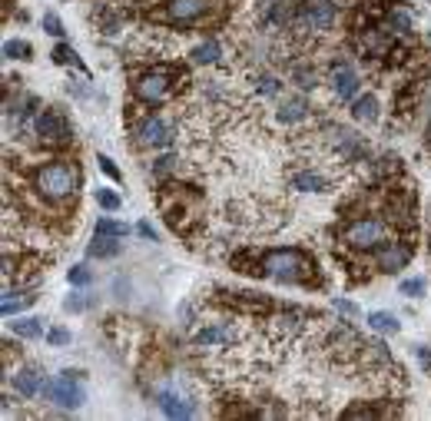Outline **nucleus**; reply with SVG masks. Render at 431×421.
<instances>
[{"mask_svg":"<svg viewBox=\"0 0 431 421\" xmlns=\"http://www.w3.org/2000/svg\"><path fill=\"white\" fill-rule=\"evenodd\" d=\"M259 276H269L276 282H289V285H318L316 279V262L305 249L285 245V249H272L259 259Z\"/></svg>","mask_w":431,"mask_h":421,"instance_id":"nucleus-1","label":"nucleus"},{"mask_svg":"<svg viewBox=\"0 0 431 421\" xmlns=\"http://www.w3.org/2000/svg\"><path fill=\"white\" fill-rule=\"evenodd\" d=\"M34 190L47 199V203H73L80 192V169L73 163H47V166L34 169Z\"/></svg>","mask_w":431,"mask_h":421,"instance_id":"nucleus-2","label":"nucleus"},{"mask_svg":"<svg viewBox=\"0 0 431 421\" xmlns=\"http://www.w3.org/2000/svg\"><path fill=\"white\" fill-rule=\"evenodd\" d=\"M176 93V70L173 66H150L133 77V97L143 106H163Z\"/></svg>","mask_w":431,"mask_h":421,"instance_id":"nucleus-3","label":"nucleus"},{"mask_svg":"<svg viewBox=\"0 0 431 421\" xmlns=\"http://www.w3.org/2000/svg\"><path fill=\"white\" fill-rule=\"evenodd\" d=\"M342 243L355 252H372V249H381V245L392 243V226L379 216L352 219V222L342 226Z\"/></svg>","mask_w":431,"mask_h":421,"instance_id":"nucleus-4","label":"nucleus"},{"mask_svg":"<svg viewBox=\"0 0 431 421\" xmlns=\"http://www.w3.org/2000/svg\"><path fill=\"white\" fill-rule=\"evenodd\" d=\"M43 395L50 398L57 408H80L87 401V388H83V371H64L43 385Z\"/></svg>","mask_w":431,"mask_h":421,"instance_id":"nucleus-5","label":"nucleus"},{"mask_svg":"<svg viewBox=\"0 0 431 421\" xmlns=\"http://www.w3.org/2000/svg\"><path fill=\"white\" fill-rule=\"evenodd\" d=\"M216 10V0H166L163 10L156 13V20L163 24H176V27H192L206 20Z\"/></svg>","mask_w":431,"mask_h":421,"instance_id":"nucleus-6","label":"nucleus"},{"mask_svg":"<svg viewBox=\"0 0 431 421\" xmlns=\"http://www.w3.org/2000/svg\"><path fill=\"white\" fill-rule=\"evenodd\" d=\"M335 17H339V7H335L332 0H316V3H305V7H299V13H295V30L325 34V30H332Z\"/></svg>","mask_w":431,"mask_h":421,"instance_id":"nucleus-7","label":"nucleus"},{"mask_svg":"<svg viewBox=\"0 0 431 421\" xmlns=\"http://www.w3.org/2000/svg\"><path fill=\"white\" fill-rule=\"evenodd\" d=\"M133 136H136L140 146H150V150H169L173 140H176L173 127L166 123L163 116H143L140 123L133 127Z\"/></svg>","mask_w":431,"mask_h":421,"instance_id":"nucleus-8","label":"nucleus"},{"mask_svg":"<svg viewBox=\"0 0 431 421\" xmlns=\"http://www.w3.org/2000/svg\"><path fill=\"white\" fill-rule=\"evenodd\" d=\"M34 133H37L40 143H50V146H57V143L70 140V123H66L60 113L47 110V113H40L37 120H34Z\"/></svg>","mask_w":431,"mask_h":421,"instance_id":"nucleus-9","label":"nucleus"},{"mask_svg":"<svg viewBox=\"0 0 431 421\" xmlns=\"http://www.w3.org/2000/svg\"><path fill=\"white\" fill-rule=\"evenodd\" d=\"M329 83H332V93L339 97V100H355L358 97V87H362V80H358L355 66L339 60V64L329 70Z\"/></svg>","mask_w":431,"mask_h":421,"instance_id":"nucleus-10","label":"nucleus"},{"mask_svg":"<svg viewBox=\"0 0 431 421\" xmlns=\"http://www.w3.org/2000/svg\"><path fill=\"white\" fill-rule=\"evenodd\" d=\"M289 190L316 192V196H322V192H332V183H329V176H325L322 169L299 166V169H292V173H289Z\"/></svg>","mask_w":431,"mask_h":421,"instance_id":"nucleus-11","label":"nucleus"},{"mask_svg":"<svg viewBox=\"0 0 431 421\" xmlns=\"http://www.w3.org/2000/svg\"><path fill=\"white\" fill-rule=\"evenodd\" d=\"M408 262H411V245H408V243H388V245H381V252H379V272H385V276H395V272H402Z\"/></svg>","mask_w":431,"mask_h":421,"instance_id":"nucleus-12","label":"nucleus"},{"mask_svg":"<svg viewBox=\"0 0 431 421\" xmlns=\"http://www.w3.org/2000/svg\"><path fill=\"white\" fill-rule=\"evenodd\" d=\"M156 405H160V411H163L166 418H192V415H196V401L176 395V392H169V388L156 395Z\"/></svg>","mask_w":431,"mask_h":421,"instance_id":"nucleus-13","label":"nucleus"},{"mask_svg":"<svg viewBox=\"0 0 431 421\" xmlns=\"http://www.w3.org/2000/svg\"><path fill=\"white\" fill-rule=\"evenodd\" d=\"M43 375H40L37 369H20L17 375H13V388H17V395L20 398H37L40 392H43Z\"/></svg>","mask_w":431,"mask_h":421,"instance_id":"nucleus-14","label":"nucleus"},{"mask_svg":"<svg viewBox=\"0 0 431 421\" xmlns=\"http://www.w3.org/2000/svg\"><path fill=\"white\" fill-rule=\"evenodd\" d=\"M352 120L355 123H375L379 120V97L375 93H358L352 100Z\"/></svg>","mask_w":431,"mask_h":421,"instance_id":"nucleus-15","label":"nucleus"},{"mask_svg":"<svg viewBox=\"0 0 431 421\" xmlns=\"http://www.w3.org/2000/svg\"><path fill=\"white\" fill-rule=\"evenodd\" d=\"M276 116H279V123H302L309 116V106H305L302 97H285V100H279Z\"/></svg>","mask_w":431,"mask_h":421,"instance_id":"nucleus-16","label":"nucleus"},{"mask_svg":"<svg viewBox=\"0 0 431 421\" xmlns=\"http://www.w3.org/2000/svg\"><path fill=\"white\" fill-rule=\"evenodd\" d=\"M87 252L93 255V259H113V255H120V239H116V236L93 232V243L87 245Z\"/></svg>","mask_w":431,"mask_h":421,"instance_id":"nucleus-17","label":"nucleus"},{"mask_svg":"<svg viewBox=\"0 0 431 421\" xmlns=\"http://www.w3.org/2000/svg\"><path fill=\"white\" fill-rule=\"evenodd\" d=\"M219 57H222V47H219V40H213V37L192 47V64H196V66L219 64Z\"/></svg>","mask_w":431,"mask_h":421,"instance_id":"nucleus-18","label":"nucleus"},{"mask_svg":"<svg viewBox=\"0 0 431 421\" xmlns=\"http://www.w3.org/2000/svg\"><path fill=\"white\" fill-rule=\"evenodd\" d=\"M192 342L209 348V345H226L229 342V325H206V329H196Z\"/></svg>","mask_w":431,"mask_h":421,"instance_id":"nucleus-19","label":"nucleus"},{"mask_svg":"<svg viewBox=\"0 0 431 421\" xmlns=\"http://www.w3.org/2000/svg\"><path fill=\"white\" fill-rule=\"evenodd\" d=\"M34 299H37V295L30 292V289H24V292H7V295H3V302H0V312L10 319V315H17L20 308L34 306Z\"/></svg>","mask_w":431,"mask_h":421,"instance_id":"nucleus-20","label":"nucleus"},{"mask_svg":"<svg viewBox=\"0 0 431 421\" xmlns=\"http://www.w3.org/2000/svg\"><path fill=\"white\" fill-rule=\"evenodd\" d=\"M368 325H372L379 335H395L398 329H402V322L395 319L392 312H368Z\"/></svg>","mask_w":431,"mask_h":421,"instance_id":"nucleus-21","label":"nucleus"},{"mask_svg":"<svg viewBox=\"0 0 431 421\" xmlns=\"http://www.w3.org/2000/svg\"><path fill=\"white\" fill-rule=\"evenodd\" d=\"M10 325H13V335H20V338H40V335H43V319H37V315L17 319V322H10Z\"/></svg>","mask_w":431,"mask_h":421,"instance_id":"nucleus-22","label":"nucleus"},{"mask_svg":"<svg viewBox=\"0 0 431 421\" xmlns=\"http://www.w3.org/2000/svg\"><path fill=\"white\" fill-rule=\"evenodd\" d=\"M385 415H398V411H388L385 405H352V408L342 411V418H385Z\"/></svg>","mask_w":431,"mask_h":421,"instance_id":"nucleus-23","label":"nucleus"},{"mask_svg":"<svg viewBox=\"0 0 431 421\" xmlns=\"http://www.w3.org/2000/svg\"><path fill=\"white\" fill-rule=\"evenodd\" d=\"M53 64H70V66H76V70H80V73H87V64H83V60H80V57H76L73 50H70V47H64V43H60V47H57V50H53Z\"/></svg>","mask_w":431,"mask_h":421,"instance_id":"nucleus-24","label":"nucleus"},{"mask_svg":"<svg viewBox=\"0 0 431 421\" xmlns=\"http://www.w3.org/2000/svg\"><path fill=\"white\" fill-rule=\"evenodd\" d=\"M93 232H100V236H116V239H123L129 232V226H123V222H116V219H97V226H93Z\"/></svg>","mask_w":431,"mask_h":421,"instance_id":"nucleus-25","label":"nucleus"},{"mask_svg":"<svg viewBox=\"0 0 431 421\" xmlns=\"http://www.w3.org/2000/svg\"><path fill=\"white\" fill-rule=\"evenodd\" d=\"M385 27L395 30V34H408L411 30V17L402 10H392V13H385Z\"/></svg>","mask_w":431,"mask_h":421,"instance_id":"nucleus-26","label":"nucleus"},{"mask_svg":"<svg viewBox=\"0 0 431 421\" xmlns=\"http://www.w3.org/2000/svg\"><path fill=\"white\" fill-rule=\"evenodd\" d=\"M66 282H70L73 289H83V285H90V282H93V272H90L87 266H70V269H66Z\"/></svg>","mask_w":431,"mask_h":421,"instance_id":"nucleus-27","label":"nucleus"},{"mask_svg":"<svg viewBox=\"0 0 431 421\" xmlns=\"http://www.w3.org/2000/svg\"><path fill=\"white\" fill-rule=\"evenodd\" d=\"M30 43H24V40H7L3 43V57H10V60H30Z\"/></svg>","mask_w":431,"mask_h":421,"instance_id":"nucleus-28","label":"nucleus"},{"mask_svg":"<svg viewBox=\"0 0 431 421\" xmlns=\"http://www.w3.org/2000/svg\"><path fill=\"white\" fill-rule=\"evenodd\" d=\"M176 163H179L176 153H163L150 169H153V176H173V173H176Z\"/></svg>","mask_w":431,"mask_h":421,"instance_id":"nucleus-29","label":"nucleus"},{"mask_svg":"<svg viewBox=\"0 0 431 421\" xmlns=\"http://www.w3.org/2000/svg\"><path fill=\"white\" fill-rule=\"evenodd\" d=\"M93 306V295H83V292H70L64 299V308L66 312H87Z\"/></svg>","mask_w":431,"mask_h":421,"instance_id":"nucleus-30","label":"nucleus"},{"mask_svg":"<svg viewBox=\"0 0 431 421\" xmlns=\"http://www.w3.org/2000/svg\"><path fill=\"white\" fill-rule=\"evenodd\" d=\"M93 199H97L106 213H116V209H120V192H113V190H93Z\"/></svg>","mask_w":431,"mask_h":421,"instance_id":"nucleus-31","label":"nucleus"},{"mask_svg":"<svg viewBox=\"0 0 431 421\" xmlns=\"http://www.w3.org/2000/svg\"><path fill=\"white\" fill-rule=\"evenodd\" d=\"M255 90H259L262 97H282V83L276 77H269V73H262V77L255 80Z\"/></svg>","mask_w":431,"mask_h":421,"instance_id":"nucleus-32","label":"nucleus"},{"mask_svg":"<svg viewBox=\"0 0 431 421\" xmlns=\"http://www.w3.org/2000/svg\"><path fill=\"white\" fill-rule=\"evenodd\" d=\"M425 285H428V282L421 279V276H411V279H402L398 289H402V295H408V299H418V295H425Z\"/></svg>","mask_w":431,"mask_h":421,"instance_id":"nucleus-33","label":"nucleus"},{"mask_svg":"<svg viewBox=\"0 0 431 421\" xmlns=\"http://www.w3.org/2000/svg\"><path fill=\"white\" fill-rule=\"evenodd\" d=\"M40 24H43V30H47L50 37H64V24H60V17H57V13H43V17H40Z\"/></svg>","mask_w":431,"mask_h":421,"instance_id":"nucleus-34","label":"nucleus"},{"mask_svg":"<svg viewBox=\"0 0 431 421\" xmlns=\"http://www.w3.org/2000/svg\"><path fill=\"white\" fill-rule=\"evenodd\" d=\"M97 163H100V169H103V173H106L110 179H113V183H123V173H120V166H116L110 156H103V153H100V156H97Z\"/></svg>","mask_w":431,"mask_h":421,"instance_id":"nucleus-35","label":"nucleus"},{"mask_svg":"<svg viewBox=\"0 0 431 421\" xmlns=\"http://www.w3.org/2000/svg\"><path fill=\"white\" fill-rule=\"evenodd\" d=\"M47 342H50L53 348H60V345H66V342H70V332L57 325V329H50V332H47Z\"/></svg>","mask_w":431,"mask_h":421,"instance_id":"nucleus-36","label":"nucleus"},{"mask_svg":"<svg viewBox=\"0 0 431 421\" xmlns=\"http://www.w3.org/2000/svg\"><path fill=\"white\" fill-rule=\"evenodd\" d=\"M295 83H299L302 90H312V87H316V73H312V70H302V66H299V70H295Z\"/></svg>","mask_w":431,"mask_h":421,"instance_id":"nucleus-37","label":"nucleus"},{"mask_svg":"<svg viewBox=\"0 0 431 421\" xmlns=\"http://www.w3.org/2000/svg\"><path fill=\"white\" fill-rule=\"evenodd\" d=\"M136 232H140L143 239H150V243H156V229H153L150 222H136Z\"/></svg>","mask_w":431,"mask_h":421,"instance_id":"nucleus-38","label":"nucleus"},{"mask_svg":"<svg viewBox=\"0 0 431 421\" xmlns=\"http://www.w3.org/2000/svg\"><path fill=\"white\" fill-rule=\"evenodd\" d=\"M335 308H339V312H345V315H358V308L352 306L348 299H335Z\"/></svg>","mask_w":431,"mask_h":421,"instance_id":"nucleus-39","label":"nucleus"},{"mask_svg":"<svg viewBox=\"0 0 431 421\" xmlns=\"http://www.w3.org/2000/svg\"><path fill=\"white\" fill-rule=\"evenodd\" d=\"M428 133H431V127H428Z\"/></svg>","mask_w":431,"mask_h":421,"instance_id":"nucleus-40","label":"nucleus"}]
</instances>
